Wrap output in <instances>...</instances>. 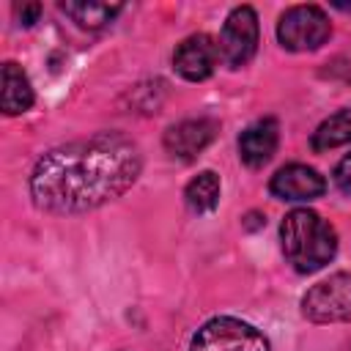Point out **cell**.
Returning <instances> with one entry per match:
<instances>
[{
	"label": "cell",
	"instance_id": "2e32d148",
	"mask_svg": "<svg viewBox=\"0 0 351 351\" xmlns=\"http://www.w3.org/2000/svg\"><path fill=\"white\" fill-rule=\"evenodd\" d=\"M14 11L19 14L22 25H33V22L38 19V14H41V5H38V3H27V5H16Z\"/></svg>",
	"mask_w": 351,
	"mask_h": 351
},
{
	"label": "cell",
	"instance_id": "30bf717a",
	"mask_svg": "<svg viewBox=\"0 0 351 351\" xmlns=\"http://www.w3.org/2000/svg\"><path fill=\"white\" fill-rule=\"evenodd\" d=\"M280 145V126L274 118H261L250 123L239 137V156L247 167H263Z\"/></svg>",
	"mask_w": 351,
	"mask_h": 351
},
{
	"label": "cell",
	"instance_id": "52a82bcc",
	"mask_svg": "<svg viewBox=\"0 0 351 351\" xmlns=\"http://www.w3.org/2000/svg\"><path fill=\"white\" fill-rule=\"evenodd\" d=\"M219 44L208 36V33H195V36H186L176 52H173V66L176 71L189 80V82H200L206 77L214 74L217 63H219Z\"/></svg>",
	"mask_w": 351,
	"mask_h": 351
},
{
	"label": "cell",
	"instance_id": "277c9868",
	"mask_svg": "<svg viewBox=\"0 0 351 351\" xmlns=\"http://www.w3.org/2000/svg\"><path fill=\"white\" fill-rule=\"evenodd\" d=\"M302 313L313 324L351 321V271L332 274L313 285L302 299Z\"/></svg>",
	"mask_w": 351,
	"mask_h": 351
},
{
	"label": "cell",
	"instance_id": "ba28073f",
	"mask_svg": "<svg viewBox=\"0 0 351 351\" xmlns=\"http://www.w3.org/2000/svg\"><path fill=\"white\" fill-rule=\"evenodd\" d=\"M269 189L280 200L307 203V200H315V197L324 195L326 181H324V176L315 167H307V165H285V167H280L271 176Z\"/></svg>",
	"mask_w": 351,
	"mask_h": 351
},
{
	"label": "cell",
	"instance_id": "5bb4252c",
	"mask_svg": "<svg viewBox=\"0 0 351 351\" xmlns=\"http://www.w3.org/2000/svg\"><path fill=\"white\" fill-rule=\"evenodd\" d=\"M351 143V110H337L321 126L313 132V148L315 151H329L337 145Z\"/></svg>",
	"mask_w": 351,
	"mask_h": 351
},
{
	"label": "cell",
	"instance_id": "7a4b0ae2",
	"mask_svg": "<svg viewBox=\"0 0 351 351\" xmlns=\"http://www.w3.org/2000/svg\"><path fill=\"white\" fill-rule=\"evenodd\" d=\"M280 241L288 263L299 274L324 269L337 252L335 228L313 208H293L280 222Z\"/></svg>",
	"mask_w": 351,
	"mask_h": 351
},
{
	"label": "cell",
	"instance_id": "9a60e30c",
	"mask_svg": "<svg viewBox=\"0 0 351 351\" xmlns=\"http://www.w3.org/2000/svg\"><path fill=\"white\" fill-rule=\"evenodd\" d=\"M335 184L343 195H351V151L337 162L335 167Z\"/></svg>",
	"mask_w": 351,
	"mask_h": 351
},
{
	"label": "cell",
	"instance_id": "8fae6325",
	"mask_svg": "<svg viewBox=\"0 0 351 351\" xmlns=\"http://www.w3.org/2000/svg\"><path fill=\"white\" fill-rule=\"evenodd\" d=\"M3 112L5 115H19L33 107V88L27 74L16 63H3V90H0Z\"/></svg>",
	"mask_w": 351,
	"mask_h": 351
},
{
	"label": "cell",
	"instance_id": "4fadbf2b",
	"mask_svg": "<svg viewBox=\"0 0 351 351\" xmlns=\"http://www.w3.org/2000/svg\"><path fill=\"white\" fill-rule=\"evenodd\" d=\"M60 11L66 16H71L80 27H88V30H99L104 27L107 22H112L118 14H121V5H110V3H60Z\"/></svg>",
	"mask_w": 351,
	"mask_h": 351
},
{
	"label": "cell",
	"instance_id": "6da1fadb",
	"mask_svg": "<svg viewBox=\"0 0 351 351\" xmlns=\"http://www.w3.org/2000/svg\"><path fill=\"white\" fill-rule=\"evenodd\" d=\"M140 167V151L129 137L101 132L44 154L33 167L30 195L44 211L80 214L121 197Z\"/></svg>",
	"mask_w": 351,
	"mask_h": 351
},
{
	"label": "cell",
	"instance_id": "7c38bea8",
	"mask_svg": "<svg viewBox=\"0 0 351 351\" xmlns=\"http://www.w3.org/2000/svg\"><path fill=\"white\" fill-rule=\"evenodd\" d=\"M219 192H222V184H219V176L214 170H203L197 173L186 189H184V200L192 211L203 214V211H211L217 203H219Z\"/></svg>",
	"mask_w": 351,
	"mask_h": 351
},
{
	"label": "cell",
	"instance_id": "3957f363",
	"mask_svg": "<svg viewBox=\"0 0 351 351\" xmlns=\"http://www.w3.org/2000/svg\"><path fill=\"white\" fill-rule=\"evenodd\" d=\"M189 351H271L266 335L252 324L230 315H219L206 321L195 337Z\"/></svg>",
	"mask_w": 351,
	"mask_h": 351
},
{
	"label": "cell",
	"instance_id": "9c48e42d",
	"mask_svg": "<svg viewBox=\"0 0 351 351\" xmlns=\"http://www.w3.org/2000/svg\"><path fill=\"white\" fill-rule=\"evenodd\" d=\"M214 134H217V123L211 118H186L165 132V148L170 156L192 162L214 140Z\"/></svg>",
	"mask_w": 351,
	"mask_h": 351
},
{
	"label": "cell",
	"instance_id": "8992f818",
	"mask_svg": "<svg viewBox=\"0 0 351 351\" xmlns=\"http://www.w3.org/2000/svg\"><path fill=\"white\" fill-rule=\"evenodd\" d=\"M219 58L230 69H241L258 49V14L250 5H236L219 33Z\"/></svg>",
	"mask_w": 351,
	"mask_h": 351
},
{
	"label": "cell",
	"instance_id": "5b68a950",
	"mask_svg": "<svg viewBox=\"0 0 351 351\" xmlns=\"http://www.w3.org/2000/svg\"><path fill=\"white\" fill-rule=\"evenodd\" d=\"M332 33L329 16L318 5H293L277 22V38L291 52L318 49Z\"/></svg>",
	"mask_w": 351,
	"mask_h": 351
}]
</instances>
